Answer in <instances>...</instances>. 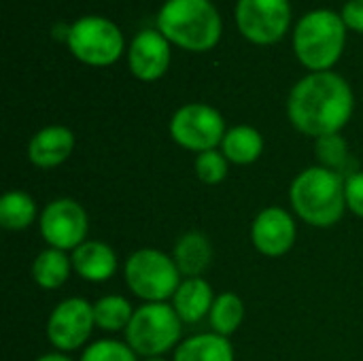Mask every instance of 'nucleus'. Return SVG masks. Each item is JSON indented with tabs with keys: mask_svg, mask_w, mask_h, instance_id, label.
Masks as SVG:
<instances>
[{
	"mask_svg": "<svg viewBox=\"0 0 363 361\" xmlns=\"http://www.w3.org/2000/svg\"><path fill=\"white\" fill-rule=\"evenodd\" d=\"M287 115L294 128L306 136L340 134L353 115V91L336 72H313L291 89Z\"/></svg>",
	"mask_w": 363,
	"mask_h": 361,
	"instance_id": "f257e3e1",
	"label": "nucleus"
},
{
	"mask_svg": "<svg viewBox=\"0 0 363 361\" xmlns=\"http://www.w3.org/2000/svg\"><path fill=\"white\" fill-rule=\"evenodd\" d=\"M289 202L294 213L308 226L332 228L347 211L345 177L323 166H311L294 179Z\"/></svg>",
	"mask_w": 363,
	"mask_h": 361,
	"instance_id": "f03ea898",
	"label": "nucleus"
},
{
	"mask_svg": "<svg viewBox=\"0 0 363 361\" xmlns=\"http://www.w3.org/2000/svg\"><path fill=\"white\" fill-rule=\"evenodd\" d=\"M160 32L189 51H208L221 36V17L208 0H168L157 15Z\"/></svg>",
	"mask_w": 363,
	"mask_h": 361,
	"instance_id": "7ed1b4c3",
	"label": "nucleus"
},
{
	"mask_svg": "<svg viewBox=\"0 0 363 361\" xmlns=\"http://www.w3.org/2000/svg\"><path fill=\"white\" fill-rule=\"evenodd\" d=\"M183 321L168 302H147L134 311L125 343L138 357H164L183 343Z\"/></svg>",
	"mask_w": 363,
	"mask_h": 361,
	"instance_id": "20e7f679",
	"label": "nucleus"
},
{
	"mask_svg": "<svg viewBox=\"0 0 363 361\" xmlns=\"http://www.w3.org/2000/svg\"><path fill=\"white\" fill-rule=\"evenodd\" d=\"M345 21L334 11L308 13L296 28L294 47L298 60L313 72L330 70L345 49Z\"/></svg>",
	"mask_w": 363,
	"mask_h": 361,
	"instance_id": "39448f33",
	"label": "nucleus"
},
{
	"mask_svg": "<svg viewBox=\"0 0 363 361\" xmlns=\"http://www.w3.org/2000/svg\"><path fill=\"white\" fill-rule=\"evenodd\" d=\"M123 277L128 289L147 302H168L174 298L183 274L177 268L172 255L160 249H138L123 266Z\"/></svg>",
	"mask_w": 363,
	"mask_h": 361,
	"instance_id": "423d86ee",
	"label": "nucleus"
},
{
	"mask_svg": "<svg viewBox=\"0 0 363 361\" xmlns=\"http://www.w3.org/2000/svg\"><path fill=\"white\" fill-rule=\"evenodd\" d=\"M225 121L221 113L208 104H185L170 119V136L187 151L204 153L223 143Z\"/></svg>",
	"mask_w": 363,
	"mask_h": 361,
	"instance_id": "0eeeda50",
	"label": "nucleus"
},
{
	"mask_svg": "<svg viewBox=\"0 0 363 361\" xmlns=\"http://www.w3.org/2000/svg\"><path fill=\"white\" fill-rule=\"evenodd\" d=\"M68 47L89 66H111L123 51V36L104 17H83L68 30Z\"/></svg>",
	"mask_w": 363,
	"mask_h": 361,
	"instance_id": "6e6552de",
	"label": "nucleus"
},
{
	"mask_svg": "<svg viewBox=\"0 0 363 361\" xmlns=\"http://www.w3.org/2000/svg\"><path fill=\"white\" fill-rule=\"evenodd\" d=\"M38 230L47 247L72 253L87 240L89 217L77 200L57 198L43 209L38 217Z\"/></svg>",
	"mask_w": 363,
	"mask_h": 361,
	"instance_id": "1a4fd4ad",
	"label": "nucleus"
},
{
	"mask_svg": "<svg viewBox=\"0 0 363 361\" xmlns=\"http://www.w3.org/2000/svg\"><path fill=\"white\" fill-rule=\"evenodd\" d=\"M94 328V304L85 298H66L49 315L47 338L57 351L70 353L87 343Z\"/></svg>",
	"mask_w": 363,
	"mask_h": 361,
	"instance_id": "9d476101",
	"label": "nucleus"
},
{
	"mask_svg": "<svg viewBox=\"0 0 363 361\" xmlns=\"http://www.w3.org/2000/svg\"><path fill=\"white\" fill-rule=\"evenodd\" d=\"M289 0H238L236 6L240 32L257 45L281 40L289 28Z\"/></svg>",
	"mask_w": 363,
	"mask_h": 361,
	"instance_id": "9b49d317",
	"label": "nucleus"
},
{
	"mask_svg": "<svg viewBox=\"0 0 363 361\" xmlns=\"http://www.w3.org/2000/svg\"><path fill=\"white\" fill-rule=\"evenodd\" d=\"M298 238L296 219L281 206L264 209L251 223V243L266 257L287 255Z\"/></svg>",
	"mask_w": 363,
	"mask_h": 361,
	"instance_id": "f8f14e48",
	"label": "nucleus"
},
{
	"mask_svg": "<svg viewBox=\"0 0 363 361\" xmlns=\"http://www.w3.org/2000/svg\"><path fill=\"white\" fill-rule=\"evenodd\" d=\"M130 70L140 81L160 79L170 66V45L168 38L157 30L140 32L130 47Z\"/></svg>",
	"mask_w": 363,
	"mask_h": 361,
	"instance_id": "ddd939ff",
	"label": "nucleus"
},
{
	"mask_svg": "<svg viewBox=\"0 0 363 361\" xmlns=\"http://www.w3.org/2000/svg\"><path fill=\"white\" fill-rule=\"evenodd\" d=\"M74 149V134L66 126H47L28 143V160L36 168H55L64 164Z\"/></svg>",
	"mask_w": 363,
	"mask_h": 361,
	"instance_id": "4468645a",
	"label": "nucleus"
},
{
	"mask_svg": "<svg viewBox=\"0 0 363 361\" xmlns=\"http://www.w3.org/2000/svg\"><path fill=\"white\" fill-rule=\"evenodd\" d=\"M72 270L89 283H106L117 274L119 260L111 245L102 240H85L70 253Z\"/></svg>",
	"mask_w": 363,
	"mask_h": 361,
	"instance_id": "2eb2a0df",
	"label": "nucleus"
},
{
	"mask_svg": "<svg viewBox=\"0 0 363 361\" xmlns=\"http://www.w3.org/2000/svg\"><path fill=\"white\" fill-rule=\"evenodd\" d=\"M215 298L217 296L213 294V287L204 277H191L183 279L170 304L185 326H196L211 315Z\"/></svg>",
	"mask_w": 363,
	"mask_h": 361,
	"instance_id": "dca6fc26",
	"label": "nucleus"
},
{
	"mask_svg": "<svg viewBox=\"0 0 363 361\" xmlns=\"http://www.w3.org/2000/svg\"><path fill=\"white\" fill-rule=\"evenodd\" d=\"M172 260L185 279L202 277L213 262V245L202 232H187L177 240Z\"/></svg>",
	"mask_w": 363,
	"mask_h": 361,
	"instance_id": "f3484780",
	"label": "nucleus"
},
{
	"mask_svg": "<svg viewBox=\"0 0 363 361\" xmlns=\"http://www.w3.org/2000/svg\"><path fill=\"white\" fill-rule=\"evenodd\" d=\"M234 347L230 338L215 332L196 334L185 338L177 349L172 361H234Z\"/></svg>",
	"mask_w": 363,
	"mask_h": 361,
	"instance_id": "a211bd4d",
	"label": "nucleus"
},
{
	"mask_svg": "<svg viewBox=\"0 0 363 361\" xmlns=\"http://www.w3.org/2000/svg\"><path fill=\"white\" fill-rule=\"evenodd\" d=\"M221 153L230 164L249 166L257 162L264 153V136L251 126H236L225 132L221 143Z\"/></svg>",
	"mask_w": 363,
	"mask_h": 361,
	"instance_id": "6ab92c4d",
	"label": "nucleus"
},
{
	"mask_svg": "<svg viewBox=\"0 0 363 361\" xmlns=\"http://www.w3.org/2000/svg\"><path fill=\"white\" fill-rule=\"evenodd\" d=\"M72 272V260L66 251L47 247L32 264V279L40 289H60Z\"/></svg>",
	"mask_w": 363,
	"mask_h": 361,
	"instance_id": "aec40b11",
	"label": "nucleus"
},
{
	"mask_svg": "<svg viewBox=\"0 0 363 361\" xmlns=\"http://www.w3.org/2000/svg\"><path fill=\"white\" fill-rule=\"evenodd\" d=\"M38 215L36 200L21 189L6 191L0 198V226L11 232H21L28 230Z\"/></svg>",
	"mask_w": 363,
	"mask_h": 361,
	"instance_id": "412c9836",
	"label": "nucleus"
},
{
	"mask_svg": "<svg viewBox=\"0 0 363 361\" xmlns=\"http://www.w3.org/2000/svg\"><path fill=\"white\" fill-rule=\"evenodd\" d=\"M242 319H245V304L236 294L225 291L215 298V304L208 315V323L215 334L230 338L234 332H238Z\"/></svg>",
	"mask_w": 363,
	"mask_h": 361,
	"instance_id": "4be33fe9",
	"label": "nucleus"
},
{
	"mask_svg": "<svg viewBox=\"0 0 363 361\" xmlns=\"http://www.w3.org/2000/svg\"><path fill=\"white\" fill-rule=\"evenodd\" d=\"M134 306L123 296H104L94 304V319L96 328L104 332H125L132 317Z\"/></svg>",
	"mask_w": 363,
	"mask_h": 361,
	"instance_id": "5701e85b",
	"label": "nucleus"
},
{
	"mask_svg": "<svg viewBox=\"0 0 363 361\" xmlns=\"http://www.w3.org/2000/svg\"><path fill=\"white\" fill-rule=\"evenodd\" d=\"M315 151H317L319 166L330 168V170H334V172H338V174L349 172L347 168H349V164H351V153H349L347 140H345L340 134H332V136L317 138ZM349 174H351V172H349Z\"/></svg>",
	"mask_w": 363,
	"mask_h": 361,
	"instance_id": "b1692460",
	"label": "nucleus"
},
{
	"mask_svg": "<svg viewBox=\"0 0 363 361\" xmlns=\"http://www.w3.org/2000/svg\"><path fill=\"white\" fill-rule=\"evenodd\" d=\"M194 170H196V177L204 185H219L221 181H225V177L230 172V162L225 160V155L221 151L213 149V151L198 153Z\"/></svg>",
	"mask_w": 363,
	"mask_h": 361,
	"instance_id": "393cba45",
	"label": "nucleus"
},
{
	"mask_svg": "<svg viewBox=\"0 0 363 361\" xmlns=\"http://www.w3.org/2000/svg\"><path fill=\"white\" fill-rule=\"evenodd\" d=\"M138 355L130 349L128 343H119L113 338L91 343L79 361H138Z\"/></svg>",
	"mask_w": 363,
	"mask_h": 361,
	"instance_id": "a878e982",
	"label": "nucleus"
},
{
	"mask_svg": "<svg viewBox=\"0 0 363 361\" xmlns=\"http://www.w3.org/2000/svg\"><path fill=\"white\" fill-rule=\"evenodd\" d=\"M345 198L347 211L363 219V170H355L345 179Z\"/></svg>",
	"mask_w": 363,
	"mask_h": 361,
	"instance_id": "bb28decb",
	"label": "nucleus"
},
{
	"mask_svg": "<svg viewBox=\"0 0 363 361\" xmlns=\"http://www.w3.org/2000/svg\"><path fill=\"white\" fill-rule=\"evenodd\" d=\"M342 21L347 28L363 32V0H351L342 9Z\"/></svg>",
	"mask_w": 363,
	"mask_h": 361,
	"instance_id": "cd10ccee",
	"label": "nucleus"
},
{
	"mask_svg": "<svg viewBox=\"0 0 363 361\" xmlns=\"http://www.w3.org/2000/svg\"><path fill=\"white\" fill-rule=\"evenodd\" d=\"M36 361H72L66 353H62V351H55V353H45V355H40Z\"/></svg>",
	"mask_w": 363,
	"mask_h": 361,
	"instance_id": "c85d7f7f",
	"label": "nucleus"
},
{
	"mask_svg": "<svg viewBox=\"0 0 363 361\" xmlns=\"http://www.w3.org/2000/svg\"><path fill=\"white\" fill-rule=\"evenodd\" d=\"M145 361H168V360H164V357H151V360H145Z\"/></svg>",
	"mask_w": 363,
	"mask_h": 361,
	"instance_id": "c756f323",
	"label": "nucleus"
}]
</instances>
